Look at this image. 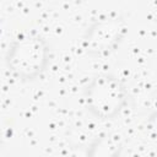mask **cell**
I'll return each instance as SVG.
<instances>
[{"mask_svg": "<svg viewBox=\"0 0 157 157\" xmlns=\"http://www.w3.org/2000/svg\"><path fill=\"white\" fill-rule=\"evenodd\" d=\"M48 63V48L36 36L18 37L9 48L6 55L7 67L18 77L32 80L40 75Z\"/></svg>", "mask_w": 157, "mask_h": 157, "instance_id": "6da1fadb", "label": "cell"}, {"mask_svg": "<svg viewBox=\"0 0 157 157\" xmlns=\"http://www.w3.org/2000/svg\"><path fill=\"white\" fill-rule=\"evenodd\" d=\"M86 99L91 112L102 118H110L121 109L125 102V91L113 77L102 76L90 85Z\"/></svg>", "mask_w": 157, "mask_h": 157, "instance_id": "7a4b0ae2", "label": "cell"}]
</instances>
